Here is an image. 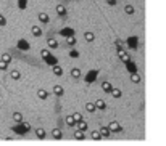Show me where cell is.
Wrapping results in <instances>:
<instances>
[{
  "label": "cell",
  "instance_id": "obj_1",
  "mask_svg": "<svg viewBox=\"0 0 166 146\" xmlns=\"http://www.w3.org/2000/svg\"><path fill=\"white\" fill-rule=\"evenodd\" d=\"M40 56H42V60L47 63L49 66H55V64H58V58L57 56H53V53L50 51V50H47V48H44V50H40Z\"/></svg>",
  "mask_w": 166,
  "mask_h": 146
},
{
  "label": "cell",
  "instance_id": "obj_2",
  "mask_svg": "<svg viewBox=\"0 0 166 146\" xmlns=\"http://www.w3.org/2000/svg\"><path fill=\"white\" fill-rule=\"evenodd\" d=\"M12 130H13L16 135H21V136H23V135H26V133L31 132V124L23 121V122H20V124H15Z\"/></svg>",
  "mask_w": 166,
  "mask_h": 146
},
{
  "label": "cell",
  "instance_id": "obj_3",
  "mask_svg": "<svg viewBox=\"0 0 166 146\" xmlns=\"http://www.w3.org/2000/svg\"><path fill=\"white\" fill-rule=\"evenodd\" d=\"M98 74H100L98 69H90L86 74V77H84V82H86V84H92V82H95L98 79Z\"/></svg>",
  "mask_w": 166,
  "mask_h": 146
},
{
  "label": "cell",
  "instance_id": "obj_4",
  "mask_svg": "<svg viewBox=\"0 0 166 146\" xmlns=\"http://www.w3.org/2000/svg\"><path fill=\"white\" fill-rule=\"evenodd\" d=\"M126 45L131 50H137V48H139V37H137V35H131V37H127L126 39Z\"/></svg>",
  "mask_w": 166,
  "mask_h": 146
},
{
  "label": "cell",
  "instance_id": "obj_5",
  "mask_svg": "<svg viewBox=\"0 0 166 146\" xmlns=\"http://www.w3.org/2000/svg\"><path fill=\"white\" fill-rule=\"evenodd\" d=\"M16 48L20 50V51H29V50H31V43L27 42L26 39H18V42H16Z\"/></svg>",
  "mask_w": 166,
  "mask_h": 146
},
{
  "label": "cell",
  "instance_id": "obj_6",
  "mask_svg": "<svg viewBox=\"0 0 166 146\" xmlns=\"http://www.w3.org/2000/svg\"><path fill=\"white\" fill-rule=\"evenodd\" d=\"M58 34L61 35V37L68 39V37H73V35H74V29H73V27H63V29L58 31Z\"/></svg>",
  "mask_w": 166,
  "mask_h": 146
},
{
  "label": "cell",
  "instance_id": "obj_7",
  "mask_svg": "<svg viewBox=\"0 0 166 146\" xmlns=\"http://www.w3.org/2000/svg\"><path fill=\"white\" fill-rule=\"evenodd\" d=\"M108 127H110V130H111V133H121L123 132V125L119 124V122H116V121L110 122Z\"/></svg>",
  "mask_w": 166,
  "mask_h": 146
},
{
  "label": "cell",
  "instance_id": "obj_8",
  "mask_svg": "<svg viewBox=\"0 0 166 146\" xmlns=\"http://www.w3.org/2000/svg\"><path fill=\"white\" fill-rule=\"evenodd\" d=\"M124 64H126V69H127V72H129V74H134V72H137V64H135V63H134L132 60L126 61Z\"/></svg>",
  "mask_w": 166,
  "mask_h": 146
},
{
  "label": "cell",
  "instance_id": "obj_9",
  "mask_svg": "<svg viewBox=\"0 0 166 146\" xmlns=\"http://www.w3.org/2000/svg\"><path fill=\"white\" fill-rule=\"evenodd\" d=\"M118 58L123 63H126V61L131 60V55H129V51H126V50H118Z\"/></svg>",
  "mask_w": 166,
  "mask_h": 146
},
{
  "label": "cell",
  "instance_id": "obj_10",
  "mask_svg": "<svg viewBox=\"0 0 166 146\" xmlns=\"http://www.w3.org/2000/svg\"><path fill=\"white\" fill-rule=\"evenodd\" d=\"M55 11H57V15H58V16H61V18H63V16H66V7H64L63 3H58V5H57V8H55Z\"/></svg>",
  "mask_w": 166,
  "mask_h": 146
},
{
  "label": "cell",
  "instance_id": "obj_11",
  "mask_svg": "<svg viewBox=\"0 0 166 146\" xmlns=\"http://www.w3.org/2000/svg\"><path fill=\"white\" fill-rule=\"evenodd\" d=\"M31 34L34 35V37H40L42 35V27L40 26H32L31 27Z\"/></svg>",
  "mask_w": 166,
  "mask_h": 146
},
{
  "label": "cell",
  "instance_id": "obj_12",
  "mask_svg": "<svg viewBox=\"0 0 166 146\" xmlns=\"http://www.w3.org/2000/svg\"><path fill=\"white\" fill-rule=\"evenodd\" d=\"M90 138L94 140V141H100L103 136H102V133H100V130H92L90 132Z\"/></svg>",
  "mask_w": 166,
  "mask_h": 146
},
{
  "label": "cell",
  "instance_id": "obj_13",
  "mask_svg": "<svg viewBox=\"0 0 166 146\" xmlns=\"http://www.w3.org/2000/svg\"><path fill=\"white\" fill-rule=\"evenodd\" d=\"M74 138H76V140H79V141L86 140V132H84V130H81V129L74 130Z\"/></svg>",
  "mask_w": 166,
  "mask_h": 146
},
{
  "label": "cell",
  "instance_id": "obj_14",
  "mask_svg": "<svg viewBox=\"0 0 166 146\" xmlns=\"http://www.w3.org/2000/svg\"><path fill=\"white\" fill-rule=\"evenodd\" d=\"M102 90L105 93H111V90H113V85L110 84L108 80H105V82H102Z\"/></svg>",
  "mask_w": 166,
  "mask_h": 146
},
{
  "label": "cell",
  "instance_id": "obj_15",
  "mask_svg": "<svg viewBox=\"0 0 166 146\" xmlns=\"http://www.w3.org/2000/svg\"><path fill=\"white\" fill-rule=\"evenodd\" d=\"M52 138L53 140H61L63 138V132L60 129H53L52 130Z\"/></svg>",
  "mask_w": 166,
  "mask_h": 146
},
{
  "label": "cell",
  "instance_id": "obj_16",
  "mask_svg": "<svg viewBox=\"0 0 166 146\" xmlns=\"http://www.w3.org/2000/svg\"><path fill=\"white\" fill-rule=\"evenodd\" d=\"M100 133H102V136H103V138H108V136L110 135H111V130H110V127L107 125V127H100Z\"/></svg>",
  "mask_w": 166,
  "mask_h": 146
},
{
  "label": "cell",
  "instance_id": "obj_17",
  "mask_svg": "<svg viewBox=\"0 0 166 146\" xmlns=\"http://www.w3.org/2000/svg\"><path fill=\"white\" fill-rule=\"evenodd\" d=\"M36 136H37L39 140H44L45 136H47V132H45V129H40L39 127V129H36Z\"/></svg>",
  "mask_w": 166,
  "mask_h": 146
},
{
  "label": "cell",
  "instance_id": "obj_18",
  "mask_svg": "<svg viewBox=\"0 0 166 146\" xmlns=\"http://www.w3.org/2000/svg\"><path fill=\"white\" fill-rule=\"evenodd\" d=\"M49 90H45V88H40V90H37V96L40 98V100H47L49 98Z\"/></svg>",
  "mask_w": 166,
  "mask_h": 146
},
{
  "label": "cell",
  "instance_id": "obj_19",
  "mask_svg": "<svg viewBox=\"0 0 166 146\" xmlns=\"http://www.w3.org/2000/svg\"><path fill=\"white\" fill-rule=\"evenodd\" d=\"M39 21H40L42 24H47V23L50 21V16H49V13H39Z\"/></svg>",
  "mask_w": 166,
  "mask_h": 146
},
{
  "label": "cell",
  "instance_id": "obj_20",
  "mask_svg": "<svg viewBox=\"0 0 166 146\" xmlns=\"http://www.w3.org/2000/svg\"><path fill=\"white\" fill-rule=\"evenodd\" d=\"M53 93L57 95V96H63V93H64V88H63L61 85H53Z\"/></svg>",
  "mask_w": 166,
  "mask_h": 146
},
{
  "label": "cell",
  "instance_id": "obj_21",
  "mask_svg": "<svg viewBox=\"0 0 166 146\" xmlns=\"http://www.w3.org/2000/svg\"><path fill=\"white\" fill-rule=\"evenodd\" d=\"M64 122H66V125H69V127H76V119L73 117V114L71 116H66V119H64Z\"/></svg>",
  "mask_w": 166,
  "mask_h": 146
},
{
  "label": "cell",
  "instance_id": "obj_22",
  "mask_svg": "<svg viewBox=\"0 0 166 146\" xmlns=\"http://www.w3.org/2000/svg\"><path fill=\"white\" fill-rule=\"evenodd\" d=\"M95 106H97V109H100V111H105L107 109V101H103V100H97Z\"/></svg>",
  "mask_w": 166,
  "mask_h": 146
},
{
  "label": "cell",
  "instance_id": "obj_23",
  "mask_svg": "<svg viewBox=\"0 0 166 146\" xmlns=\"http://www.w3.org/2000/svg\"><path fill=\"white\" fill-rule=\"evenodd\" d=\"M52 69H53V74L55 76H63V68L60 66V64H55V66H52Z\"/></svg>",
  "mask_w": 166,
  "mask_h": 146
},
{
  "label": "cell",
  "instance_id": "obj_24",
  "mask_svg": "<svg viewBox=\"0 0 166 146\" xmlns=\"http://www.w3.org/2000/svg\"><path fill=\"white\" fill-rule=\"evenodd\" d=\"M71 77H74V79L82 77V72H81V69H79V68H73V69H71Z\"/></svg>",
  "mask_w": 166,
  "mask_h": 146
},
{
  "label": "cell",
  "instance_id": "obj_25",
  "mask_svg": "<svg viewBox=\"0 0 166 146\" xmlns=\"http://www.w3.org/2000/svg\"><path fill=\"white\" fill-rule=\"evenodd\" d=\"M86 111H87V113H90V114H92V113H95V111H97L95 101H94V103H86Z\"/></svg>",
  "mask_w": 166,
  "mask_h": 146
},
{
  "label": "cell",
  "instance_id": "obj_26",
  "mask_svg": "<svg viewBox=\"0 0 166 146\" xmlns=\"http://www.w3.org/2000/svg\"><path fill=\"white\" fill-rule=\"evenodd\" d=\"M84 39H86V42H94L95 40V34L94 32H84Z\"/></svg>",
  "mask_w": 166,
  "mask_h": 146
},
{
  "label": "cell",
  "instance_id": "obj_27",
  "mask_svg": "<svg viewBox=\"0 0 166 146\" xmlns=\"http://www.w3.org/2000/svg\"><path fill=\"white\" fill-rule=\"evenodd\" d=\"M10 77H12L13 80H20V79H21V72L18 71V69H13V71L10 72Z\"/></svg>",
  "mask_w": 166,
  "mask_h": 146
},
{
  "label": "cell",
  "instance_id": "obj_28",
  "mask_svg": "<svg viewBox=\"0 0 166 146\" xmlns=\"http://www.w3.org/2000/svg\"><path fill=\"white\" fill-rule=\"evenodd\" d=\"M47 45H49V48H58V40L57 39H49L47 40Z\"/></svg>",
  "mask_w": 166,
  "mask_h": 146
},
{
  "label": "cell",
  "instance_id": "obj_29",
  "mask_svg": "<svg viewBox=\"0 0 166 146\" xmlns=\"http://www.w3.org/2000/svg\"><path fill=\"white\" fill-rule=\"evenodd\" d=\"M76 127H78V129H81V130H84V132L89 129V125H87V122H86L84 119H82V121H79V122L76 124Z\"/></svg>",
  "mask_w": 166,
  "mask_h": 146
},
{
  "label": "cell",
  "instance_id": "obj_30",
  "mask_svg": "<svg viewBox=\"0 0 166 146\" xmlns=\"http://www.w3.org/2000/svg\"><path fill=\"white\" fill-rule=\"evenodd\" d=\"M13 121H15V124H20V122H23V114L21 113H13Z\"/></svg>",
  "mask_w": 166,
  "mask_h": 146
},
{
  "label": "cell",
  "instance_id": "obj_31",
  "mask_svg": "<svg viewBox=\"0 0 166 146\" xmlns=\"http://www.w3.org/2000/svg\"><path fill=\"white\" fill-rule=\"evenodd\" d=\"M131 80L134 82V84H140V74H139V72H134V74H131Z\"/></svg>",
  "mask_w": 166,
  "mask_h": 146
},
{
  "label": "cell",
  "instance_id": "obj_32",
  "mask_svg": "<svg viewBox=\"0 0 166 146\" xmlns=\"http://www.w3.org/2000/svg\"><path fill=\"white\" fill-rule=\"evenodd\" d=\"M124 13L126 15H134L135 13V8L132 5H124Z\"/></svg>",
  "mask_w": 166,
  "mask_h": 146
},
{
  "label": "cell",
  "instance_id": "obj_33",
  "mask_svg": "<svg viewBox=\"0 0 166 146\" xmlns=\"http://www.w3.org/2000/svg\"><path fill=\"white\" fill-rule=\"evenodd\" d=\"M110 95H111L113 98H121V96H123V92H121L119 88H113V90H111V93H110Z\"/></svg>",
  "mask_w": 166,
  "mask_h": 146
},
{
  "label": "cell",
  "instance_id": "obj_34",
  "mask_svg": "<svg viewBox=\"0 0 166 146\" xmlns=\"http://www.w3.org/2000/svg\"><path fill=\"white\" fill-rule=\"evenodd\" d=\"M76 37H74V35H73V37H68L66 39V45H68V47H74V45H76Z\"/></svg>",
  "mask_w": 166,
  "mask_h": 146
},
{
  "label": "cell",
  "instance_id": "obj_35",
  "mask_svg": "<svg viewBox=\"0 0 166 146\" xmlns=\"http://www.w3.org/2000/svg\"><path fill=\"white\" fill-rule=\"evenodd\" d=\"M18 8H20V10H26L27 8V0H18Z\"/></svg>",
  "mask_w": 166,
  "mask_h": 146
},
{
  "label": "cell",
  "instance_id": "obj_36",
  "mask_svg": "<svg viewBox=\"0 0 166 146\" xmlns=\"http://www.w3.org/2000/svg\"><path fill=\"white\" fill-rule=\"evenodd\" d=\"M2 61H5V63L10 64V63H12V55H10V53H3V55H2Z\"/></svg>",
  "mask_w": 166,
  "mask_h": 146
},
{
  "label": "cell",
  "instance_id": "obj_37",
  "mask_svg": "<svg viewBox=\"0 0 166 146\" xmlns=\"http://www.w3.org/2000/svg\"><path fill=\"white\" fill-rule=\"evenodd\" d=\"M115 47H116L118 50H124V43L119 40V39H116V40H115Z\"/></svg>",
  "mask_w": 166,
  "mask_h": 146
},
{
  "label": "cell",
  "instance_id": "obj_38",
  "mask_svg": "<svg viewBox=\"0 0 166 146\" xmlns=\"http://www.w3.org/2000/svg\"><path fill=\"white\" fill-rule=\"evenodd\" d=\"M69 56H71V58H79V51L74 50V48H71V50H69Z\"/></svg>",
  "mask_w": 166,
  "mask_h": 146
},
{
  "label": "cell",
  "instance_id": "obj_39",
  "mask_svg": "<svg viewBox=\"0 0 166 146\" xmlns=\"http://www.w3.org/2000/svg\"><path fill=\"white\" fill-rule=\"evenodd\" d=\"M73 117H74V119H76V122H79V121H82V119H84V116H82L81 113H74V114H73Z\"/></svg>",
  "mask_w": 166,
  "mask_h": 146
},
{
  "label": "cell",
  "instance_id": "obj_40",
  "mask_svg": "<svg viewBox=\"0 0 166 146\" xmlns=\"http://www.w3.org/2000/svg\"><path fill=\"white\" fill-rule=\"evenodd\" d=\"M7 69H8V63L0 60V71H7Z\"/></svg>",
  "mask_w": 166,
  "mask_h": 146
},
{
  "label": "cell",
  "instance_id": "obj_41",
  "mask_svg": "<svg viewBox=\"0 0 166 146\" xmlns=\"http://www.w3.org/2000/svg\"><path fill=\"white\" fill-rule=\"evenodd\" d=\"M0 26H2V27L7 26V20H5V16H3V15H0Z\"/></svg>",
  "mask_w": 166,
  "mask_h": 146
},
{
  "label": "cell",
  "instance_id": "obj_42",
  "mask_svg": "<svg viewBox=\"0 0 166 146\" xmlns=\"http://www.w3.org/2000/svg\"><path fill=\"white\" fill-rule=\"evenodd\" d=\"M105 2H107L108 5H111V7H113V5H116V3H118V0H105Z\"/></svg>",
  "mask_w": 166,
  "mask_h": 146
}]
</instances>
